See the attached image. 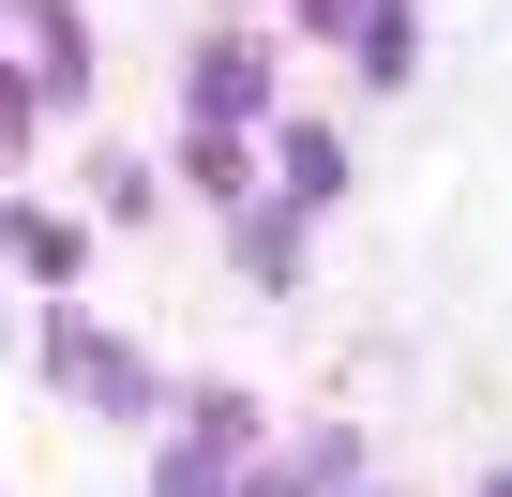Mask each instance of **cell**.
Here are the masks:
<instances>
[{"label": "cell", "mask_w": 512, "mask_h": 497, "mask_svg": "<svg viewBox=\"0 0 512 497\" xmlns=\"http://www.w3.org/2000/svg\"><path fill=\"white\" fill-rule=\"evenodd\" d=\"M0 151H31V91L16 76H0Z\"/></svg>", "instance_id": "obj_3"}, {"label": "cell", "mask_w": 512, "mask_h": 497, "mask_svg": "<svg viewBox=\"0 0 512 497\" xmlns=\"http://www.w3.org/2000/svg\"><path fill=\"white\" fill-rule=\"evenodd\" d=\"M46 362H61V392H91V407H151V377H136V362H121L106 332H76V317L46 332Z\"/></svg>", "instance_id": "obj_1"}, {"label": "cell", "mask_w": 512, "mask_h": 497, "mask_svg": "<svg viewBox=\"0 0 512 497\" xmlns=\"http://www.w3.org/2000/svg\"><path fill=\"white\" fill-rule=\"evenodd\" d=\"M256 91H272V61H256V46H211V61H196V106H226V121H241Z\"/></svg>", "instance_id": "obj_2"}]
</instances>
